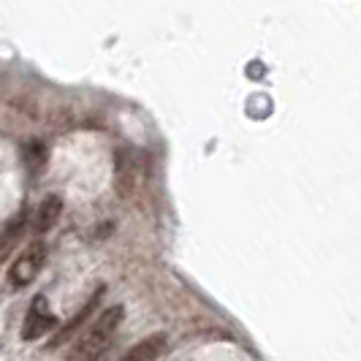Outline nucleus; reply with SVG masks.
Segmentation results:
<instances>
[{
    "instance_id": "0eeeda50",
    "label": "nucleus",
    "mask_w": 361,
    "mask_h": 361,
    "mask_svg": "<svg viewBox=\"0 0 361 361\" xmlns=\"http://www.w3.org/2000/svg\"><path fill=\"white\" fill-rule=\"evenodd\" d=\"M163 348H166V337L163 334H152V337L139 340L120 361H155L163 353Z\"/></svg>"
},
{
    "instance_id": "39448f33",
    "label": "nucleus",
    "mask_w": 361,
    "mask_h": 361,
    "mask_svg": "<svg viewBox=\"0 0 361 361\" xmlns=\"http://www.w3.org/2000/svg\"><path fill=\"white\" fill-rule=\"evenodd\" d=\"M25 228H27V212L19 209L17 215L6 223V228L0 231V264L8 261L11 253L17 250L19 239H22V234H25Z\"/></svg>"
},
{
    "instance_id": "7ed1b4c3",
    "label": "nucleus",
    "mask_w": 361,
    "mask_h": 361,
    "mask_svg": "<svg viewBox=\"0 0 361 361\" xmlns=\"http://www.w3.org/2000/svg\"><path fill=\"white\" fill-rule=\"evenodd\" d=\"M57 326V318L49 310V302L47 296H36L33 305L25 315V326H22V340H41L47 331H52Z\"/></svg>"
},
{
    "instance_id": "423d86ee",
    "label": "nucleus",
    "mask_w": 361,
    "mask_h": 361,
    "mask_svg": "<svg viewBox=\"0 0 361 361\" xmlns=\"http://www.w3.org/2000/svg\"><path fill=\"white\" fill-rule=\"evenodd\" d=\"M60 215H63V199H60L57 193L47 196L36 209V231L38 234L52 231L54 226H57V220H60Z\"/></svg>"
},
{
    "instance_id": "f257e3e1",
    "label": "nucleus",
    "mask_w": 361,
    "mask_h": 361,
    "mask_svg": "<svg viewBox=\"0 0 361 361\" xmlns=\"http://www.w3.org/2000/svg\"><path fill=\"white\" fill-rule=\"evenodd\" d=\"M120 324H123V307L120 305L106 307V312H101V318L87 329V334L68 353V361H101L111 340H114Z\"/></svg>"
},
{
    "instance_id": "f03ea898",
    "label": "nucleus",
    "mask_w": 361,
    "mask_h": 361,
    "mask_svg": "<svg viewBox=\"0 0 361 361\" xmlns=\"http://www.w3.org/2000/svg\"><path fill=\"white\" fill-rule=\"evenodd\" d=\"M44 261H47V245H44V242L27 245V247L19 253V258H14V264L8 267V283H11V288H25V286H30L38 277Z\"/></svg>"
},
{
    "instance_id": "20e7f679",
    "label": "nucleus",
    "mask_w": 361,
    "mask_h": 361,
    "mask_svg": "<svg viewBox=\"0 0 361 361\" xmlns=\"http://www.w3.org/2000/svg\"><path fill=\"white\" fill-rule=\"evenodd\" d=\"M104 293H106V288H104V286H101V288L95 290V293H92L90 299H87V305H85V307L79 310V312H76V315H73L71 321H68V324L63 326V329H60V331H57V334H54L52 340H49V348H60V345H66L68 343V340H71L73 337V331H76V329H82V326L87 324V321H90V315L92 312H95V307H98V305H101V299H104Z\"/></svg>"
}]
</instances>
